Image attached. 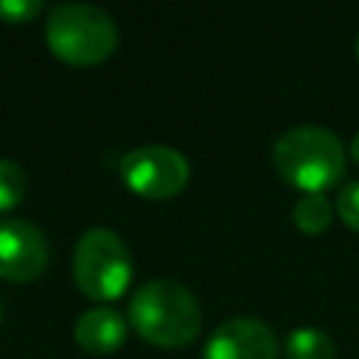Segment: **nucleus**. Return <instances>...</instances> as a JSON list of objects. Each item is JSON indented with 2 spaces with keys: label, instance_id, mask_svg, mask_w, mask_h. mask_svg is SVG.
Segmentation results:
<instances>
[{
  "label": "nucleus",
  "instance_id": "12",
  "mask_svg": "<svg viewBox=\"0 0 359 359\" xmlns=\"http://www.w3.org/2000/svg\"><path fill=\"white\" fill-rule=\"evenodd\" d=\"M337 210H339V216H342V222H345L348 227L359 230V180L348 182V185L339 191V196H337Z\"/></svg>",
  "mask_w": 359,
  "mask_h": 359
},
{
  "label": "nucleus",
  "instance_id": "6",
  "mask_svg": "<svg viewBox=\"0 0 359 359\" xmlns=\"http://www.w3.org/2000/svg\"><path fill=\"white\" fill-rule=\"evenodd\" d=\"M50 244L45 233L28 219L0 222V278L25 283L45 272Z\"/></svg>",
  "mask_w": 359,
  "mask_h": 359
},
{
  "label": "nucleus",
  "instance_id": "15",
  "mask_svg": "<svg viewBox=\"0 0 359 359\" xmlns=\"http://www.w3.org/2000/svg\"><path fill=\"white\" fill-rule=\"evenodd\" d=\"M356 56H359V34H356Z\"/></svg>",
  "mask_w": 359,
  "mask_h": 359
},
{
  "label": "nucleus",
  "instance_id": "2",
  "mask_svg": "<svg viewBox=\"0 0 359 359\" xmlns=\"http://www.w3.org/2000/svg\"><path fill=\"white\" fill-rule=\"evenodd\" d=\"M272 163L283 180L306 194H320L337 185L345 174V146L325 126H294L272 146Z\"/></svg>",
  "mask_w": 359,
  "mask_h": 359
},
{
  "label": "nucleus",
  "instance_id": "8",
  "mask_svg": "<svg viewBox=\"0 0 359 359\" xmlns=\"http://www.w3.org/2000/svg\"><path fill=\"white\" fill-rule=\"evenodd\" d=\"M76 342L90 353H112L126 339V323L115 309H87L73 325Z\"/></svg>",
  "mask_w": 359,
  "mask_h": 359
},
{
  "label": "nucleus",
  "instance_id": "4",
  "mask_svg": "<svg viewBox=\"0 0 359 359\" xmlns=\"http://www.w3.org/2000/svg\"><path fill=\"white\" fill-rule=\"evenodd\" d=\"M132 278V258L126 241L107 230L90 227L73 250V280L93 300H115Z\"/></svg>",
  "mask_w": 359,
  "mask_h": 359
},
{
  "label": "nucleus",
  "instance_id": "3",
  "mask_svg": "<svg viewBox=\"0 0 359 359\" xmlns=\"http://www.w3.org/2000/svg\"><path fill=\"white\" fill-rule=\"evenodd\" d=\"M48 48L67 65H95L118 45L115 20L93 3H59L48 11L45 22Z\"/></svg>",
  "mask_w": 359,
  "mask_h": 359
},
{
  "label": "nucleus",
  "instance_id": "7",
  "mask_svg": "<svg viewBox=\"0 0 359 359\" xmlns=\"http://www.w3.org/2000/svg\"><path fill=\"white\" fill-rule=\"evenodd\" d=\"M202 359H278V339L255 317H230L213 328Z\"/></svg>",
  "mask_w": 359,
  "mask_h": 359
},
{
  "label": "nucleus",
  "instance_id": "5",
  "mask_svg": "<svg viewBox=\"0 0 359 359\" xmlns=\"http://www.w3.org/2000/svg\"><path fill=\"white\" fill-rule=\"evenodd\" d=\"M121 177L140 196L168 199L185 188L191 168H188V160L182 157V151H177L171 146L149 143V146L132 149L123 157Z\"/></svg>",
  "mask_w": 359,
  "mask_h": 359
},
{
  "label": "nucleus",
  "instance_id": "9",
  "mask_svg": "<svg viewBox=\"0 0 359 359\" xmlns=\"http://www.w3.org/2000/svg\"><path fill=\"white\" fill-rule=\"evenodd\" d=\"M286 359H334L337 348L320 328H294L283 342Z\"/></svg>",
  "mask_w": 359,
  "mask_h": 359
},
{
  "label": "nucleus",
  "instance_id": "11",
  "mask_svg": "<svg viewBox=\"0 0 359 359\" xmlns=\"http://www.w3.org/2000/svg\"><path fill=\"white\" fill-rule=\"evenodd\" d=\"M25 191H28L25 168L20 163L8 160V157H0V213L11 210L14 205H20Z\"/></svg>",
  "mask_w": 359,
  "mask_h": 359
},
{
  "label": "nucleus",
  "instance_id": "16",
  "mask_svg": "<svg viewBox=\"0 0 359 359\" xmlns=\"http://www.w3.org/2000/svg\"><path fill=\"white\" fill-rule=\"evenodd\" d=\"M0 320H3V300H0Z\"/></svg>",
  "mask_w": 359,
  "mask_h": 359
},
{
  "label": "nucleus",
  "instance_id": "10",
  "mask_svg": "<svg viewBox=\"0 0 359 359\" xmlns=\"http://www.w3.org/2000/svg\"><path fill=\"white\" fill-rule=\"evenodd\" d=\"M331 216H334L331 202L323 194H303L294 202V210H292V219H294V224L303 233H323V230H328Z\"/></svg>",
  "mask_w": 359,
  "mask_h": 359
},
{
  "label": "nucleus",
  "instance_id": "1",
  "mask_svg": "<svg viewBox=\"0 0 359 359\" xmlns=\"http://www.w3.org/2000/svg\"><path fill=\"white\" fill-rule=\"evenodd\" d=\"M132 328L163 348L188 345L202 328V309L191 289L177 280L160 278L143 283L129 300Z\"/></svg>",
  "mask_w": 359,
  "mask_h": 359
},
{
  "label": "nucleus",
  "instance_id": "13",
  "mask_svg": "<svg viewBox=\"0 0 359 359\" xmlns=\"http://www.w3.org/2000/svg\"><path fill=\"white\" fill-rule=\"evenodd\" d=\"M42 11L39 0H0V20L3 22H25Z\"/></svg>",
  "mask_w": 359,
  "mask_h": 359
},
{
  "label": "nucleus",
  "instance_id": "14",
  "mask_svg": "<svg viewBox=\"0 0 359 359\" xmlns=\"http://www.w3.org/2000/svg\"><path fill=\"white\" fill-rule=\"evenodd\" d=\"M351 157L359 163V132L353 135V140H351Z\"/></svg>",
  "mask_w": 359,
  "mask_h": 359
}]
</instances>
